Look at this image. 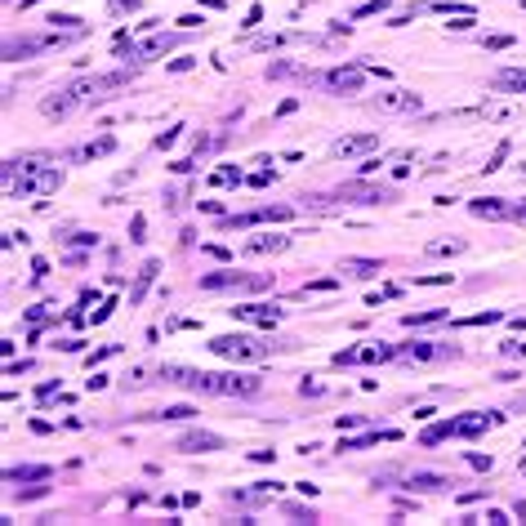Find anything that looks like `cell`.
<instances>
[{"label": "cell", "instance_id": "1f68e13d", "mask_svg": "<svg viewBox=\"0 0 526 526\" xmlns=\"http://www.w3.org/2000/svg\"><path fill=\"white\" fill-rule=\"evenodd\" d=\"M464 250V241L459 237H450V241H433V246H428V254H459Z\"/></svg>", "mask_w": 526, "mask_h": 526}, {"label": "cell", "instance_id": "6da1fadb", "mask_svg": "<svg viewBox=\"0 0 526 526\" xmlns=\"http://www.w3.org/2000/svg\"><path fill=\"white\" fill-rule=\"evenodd\" d=\"M161 379L174 388H192L205 397H254L263 388L259 375H241V371H188V366H161Z\"/></svg>", "mask_w": 526, "mask_h": 526}, {"label": "cell", "instance_id": "7a4b0ae2", "mask_svg": "<svg viewBox=\"0 0 526 526\" xmlns=\"http://www.w3.org/2000/svg\"><path fill=\"white\" fill-rule=\"evenodd\" d=\"M58 188H63V165L54 156L32 152V156L5 161V192L9 197H50Z\"/></svg>", "mask_w": 526, "mask_h": 526}, {"label": "cell", "instance_id": "5bb4252c", "mask_svg": "<svg viewBox=\"0 0 526 526\" xmlns=\"http://www.w3.org/2000/svg\"><path fill=\"white\" fill-rule=\"evenodd\" d=\"M379 148V134L371 130V134H344V139H335V152L339 161H348V156H366V152H375Z\"/></svg>", "mask_w": 526, "mask_h": 526}, {"label": "cell", "instance_id": "836d02e7", "mask_svg": "<svg viewBox=\"0 0 526 526\" xmlns=\"http://www.w3.org/2000/svg\"><path fill=\"white\" fill-rule=\"evenodd\" d=\"M415 286H450V272H428V277H415Z\"/></svg>", "mask_w": 526, "mask_h": 526}, {"label": "cell", "instance_id": "603a6c76", "mask_svg": "<svg viewBox=\"0 0 526 526\" xmlns=\"http://www.w3.org/2000/svg\"><path fill=\"white\" fill-rule=\"evenodd\" d=\"M112 148H116V139H112V134H103V139H90L85 148H76L71 156H76V161H99V156H107Z\"/></svg>", "mask_w": 526, "mask_h": 526}, {"label": "cell", "instance_id": "f546056e", "mask_svg": "<svg viewBox=\"0 0 526 526\" xmlns=\"http://www.w3.org/2000/svg\"><path fill=\"white\" fill-rule=\"evenodd\" d=\"M192 406H165V410H156V415H143V420H192Z\"/></svg>", "mask_w": 526, "mask_h": 526}, {"label": "cell", "instance_id": "e575fe53", "mask_svg": "<svg viewBox=\"0 0 526 526\" xmlns=\"http://www.w3.org/2000/svg\"><path fill=\"white\" fill-rule=\"evenodd\" d=\"M504 156H508V143H499V148L491 152V161H486V174H495V169L504 165Z\"/></svg>", "mask_w": 526, "mask_h": 526}, {"label": "cell", "instance_id": "7bdbcfd3", "mask_svg": "<svg viewBox=\"0 0 526 526\" xmlns=\"http://www.w3.org/2000/svg\"><path fill=\"white\" fill-rule=\"evenodd\" d=\"M179 27H183V32H192V27H201V14H183V18H179Z\"/></svg>", "mask_w": 526, "mask_h": 526}, {"label": "cell", "instance_id": "9f6ffc18", "mask_svg": "<svg viewBox=\"0 0 526 526\" xmlns=\"http://www.w3.org/2000/svg\"><path fill=\"white\" fill-rule=\"evenodd\" d=\"M522 9H526V0H522Z\"/></svg>", "mask_w": 526, "mask_h": 526}, {"label": "cell", "instance_id": "8fae6325", "mask_svg": "<svg viewBox=\"0 0 526 526\" xmlns=\"http://www.w3.org/2000/svg\"><path fill=\"white\" fill-rule=\"evenodd\" d=\"M397 357V348L393 344H366V348H344V352H335V366H371V361H393Z\"/></svg>", "mask_w": 526, "mask_h": 526}, {"label": "cell", "instance_id": "74e56055", "mask_svg": "<svg viewBox=\"0 0 526 526\" xmlns=\"http://www.w3.org/2000/svg\"><path fill=\"white\" fill-rule=\"evenodd\" d=\"M499 348H504V357H526V344H522V339H508V344H499Z\"/></svg>", "mask_w": 526, "mask_h": 526}, {"label": "cell", "instance_id": "c3c4849f", "mask_svg": "<svg viewBox=\"0 0 526 526\" xmlns=\"http://www.w3.org/2000/svg\"><path fill=\"white\" fill-rule=\"evenodd\" d=\"M85 388H90V393H99V388H107V375H94V379H85Z\"/></svg>", "mask_w": 526, "mask_h": 526}, {"label": "cell", "instance_id": "f907efd6", "mask_svg": "<svg viewBox=\"0 0 526 526\" xmlns=\"http://www.w3.org/2000/svg\"><path fill=\"white\" fill-rule=\"evenodd\" d=\"M299 107V99H281V107H277V116H290Z\"/></svg>", "mask_w": 526, "mask_h": 526}, {"label": "cell", "instance_id": "ffe728a7", "mask_svg": "<svg viewBox=\"0 0 526 526\" xmlns=\"http://www.w3.org/2000/svg\"><path fill=\"white\" fill-rule=\"evenodd\" d=\"M469 210H473L477 219H508L513 205H504L499 197H482V201H469Z\"/></svg>", "mask_w": 526, "mask_h": 526}, {"label": "cell", "instance_id": "d590c367", "mask_svg": "<svg viewBox=\"0 0 526 526\" xmlns=\"http://www.w3.org/2000/svg\"><path fill=\"white\" fill-rule=\"evenodd\" d=\"M143 228H148V223H143V214H134V219H130V241H134V246L143 241Z\"/></svg>", "mask_w": 526, "mask_h": 526}, {"label": "cell", "instance_id": "30bf717a", "mask_svg": "<svg viewBox=\"0 0 526 526\" xmlns=\"http://www.w3.org/2000/svg\"><path fill=\"white\" fill-rule=\"evenodd\" d=\"M330 94H361V81H366V67H330L317 76Z\"/></svg>", "mask_w": 526, "mask_h": 526}, {"label": "cell", "instance_id": "83f0119b", "mask_svg": "<svg viewBox=\"0 0 526 526\" xmlns=\"http://www.w3.org/2000/svg\"><path fill=\"white\" fill-rule=\"evenodd\" d=\"M50 477V469H9L5 482H45Z\"/></svg>", "mask_w": 526, "mask_h": 526}, {"label": "cell", "instance_id": "bcb514c9", "mask_svg": "<svg viewBox=\"0 0 526 526\" xmlns=\"http://www.w3.org/2000/svg\"><path fill=\"white\" fill-rule=\"evenodd\" d=\"M482 522H491V526H504L508 518H504V513H499V508H486V518H482Z\"/></svg>", "mask_w": 526, "mask_h": 526}, {"label": "cell", "instance_id": "52a82bcc", "mask_svg": "<svg viewBox=\"0 0 526 526\" xmlns=\"http://www.w3.org/2000/svg\"><path fill=\"white\" fill-rule=\"evenodd\" d=\"M272 286V277H250V272H205L201 277V290H263Z\"/></svg>", "mask_w": 526, "mask_h": 526}, {"label": "cell", "instance_id": "f35d334b", "mask_svg": "<svg viewBox=\"0 0 526 526\" xmlns=\"http://www.w3.org/2000/svg\"><path fill=\"white\" fill-rule=\"evenodd\" d=\"M486 50H508V45H513V36H486Z\"/></svg>", "mask_w": 526, "mask_h": 526}, {"label": "cell", "instance_id": "277c9868", "mask_svg": "<svg viewBox=\"0 0 526 526\" xmlns=\"http://www.w3.org/2000/svg\"><path fill=\"white\" fill-rule=\"evenodd\" d=\"M504 420H508V415H495V410H469V415H455V420L433 424L420 442L424 446H437V442H446V437H477V433H486V428H499Z\"/></svg>", "mask_w": 526, "mask_h": 526}, {"label": "cell", "instance_id": "db71d44e", "mask_svg": "<svg viewBox=\"0 0 526 526\" xmlns=\"http://www.w3.org/2000/svg\"><path fill=\"white\" fill-rule=\"evenodd\" d=\"M112 9H139V0H107Z\"/></svg>", "mask_w": 526, "mask_h": 526}, {"label": "cell", "instance_id": "44dd1931", "mask_svg": "<svg viewBox=\"0 0 526 526\" xmlns=\"http://www.w3.org/2000/svg\"><path fill=\"white\" fill-rule=\"evenodd\" d=\"M156 272H161V259H148L139 268V281H134V290H130V303H143V295H148V286L156 281Z\"/></svg>", "mask_w": 526, "mask_h": 526}, {"label": "cell", "instance_id": "4316f807", "mask_svg": "<svg viewBox=\"0 0 526 526\" xmlns=\"http://www.w3.org/2000/svg\"><path fill=\"white\" fill-rule=\"evenodd\" d=\"M241 183V169L237 165H219L214 174H210V188H237Z\"/></svg>", "mask_w": 526, "mask_h": 526}, {"label": "cell", "instance_id": "d6a6232c", "mask_svg": "<svg viewBox=\"0 0 526 526\" xmlns=\"http://www.w3.org/2000/svg\"><path fill=\"white\" fill-rule=\"evenodd\" d=\"M384 9H388V0H366V5L352 9V18H371V14H384Z\"/></svg>", "mask_w": 526, "mask_h": 526}, {"label": "cell", "instance_id": "9a60e30c", "mask_svg": "<svg viewBox=\"0 0 526 526\" xmlns=\"http://www.w3.org/2000/svg\"><path fill=\"white\" fill-rule=\"evenodd\" d=\"M174 450H188V455H205V450H223V437L219 433H205V428H192V433H183Z\"/></svg>", "mask_w": 526, "mask_h": 526}, {"label": "cell", "instance_id": "f5cc1de1", "mask_svg": "<svg viewBox=\"0 0 526 526\" xmlns=\"http://www.w3.org/2000/svg\"><path fill=\"white\" fill-rule=\"evenodd\" d=\"M41 401H50V397H58V384H41V393H36Z\"/></svg>", "mask_w": 526, "mask_h": 526}, {"label": "cell", "instance_id": "3957f363", "mask_svg": "<svg viewBox=\"0 0 526 526\" xmlns=\"http://www.w3.org/2000/svg\"><path fill=\"white\" fill-rule=\"evenodd\" d=\"M125 81H130L125 71H112V76H85V81H71V85H63L58 94H50V99L41 103V112L50 116V120H63V116L76 112V107H90V103L107 99V90H120Z\"/></svg>", "mask_w": 526, "mask_h": 526}, {"label": "cell", "instance_id": "5b68a950", "mask_svg": "<svg viewBox=\"0 0 526 526\" xmlns=\"http://www.w3.org/2000/svg\"><path fill=\"white\" fill-rule=\"evenodd\" d=\"M210 352L214 357H228V361H246V366H254V361H268V344H259L254 335H219V339H210Z\"/></svg>", "mask_w": 526, "mask_h": 526}, {"label": "cell", "instance_id": "2e32d148", "mask_svg": "<svg viewBox=\"0 0 526 526\" xmlns=\"http://www.w3.org/2000/svg\"><path fill=\"white\" fill-rule=\"evenodd\" d=\"M290 214H295L290 205H263V210H250V214H232V219H223V228H250V223H263V219H277V223H286Z\"/></svg>", "mask_w": 526, "mask_h": 526}, {"label": "cell", "instance_id": "f1b7e54d", "mask_svg": "<svg viewBox=\"0 0 526 526\" xmlns=\"http://www.w3.org/2000/svg\"><path fill=\"white\" fill-rule=\"evenodd\" d=\"M335 290H339V277H321V281H308L299 295H335Z\"/></svg>", "mask_w": 526, "mask_h": 526}, {"label": "cell", "instance_id": "cb8c5ba5", "mask_svg": "<svg viewBox=\"0 0 526 526\" xmlns=\"http://www.w3.org/2000/svg\"><path fill=\"white\" fill-rule=\"evenodd\" d=\"M495 85L499 90H513V94H526V67H504L495 76Z\"/></svg>", "mask_w": 526, "mask_h": 526}, {"label": "cell", "instance_id": "60d3db41", "mask_svg": "<svg viewBox=\"0 0 526 526\" xmlns=\"http://www.w3.org/2000/svg\"><path fill=\"white\" fill-rule=\"evenodd\" d=\"M366 424V415H339V433H344V428H361Z\"/></svg>", "mask_w": 526, "mask_h": 526}, {"label": "cell", "instance_id": "8d00e7d4", "mask_svg": "<svg viewBox=\"0 0 526 526\" xmlns=\"http://www.w3.org/2000/svg\"><path fill=\"white\" fill-rule=\"evenodd\" d=\"M469 464H473V469H482V473H491V455H477V450H469Z\"/></svg>", "mask_w": 526, "mask_h": 526}, {"label": "cell", "instance_id": "7402d4cb", "mask_svg": "<svg viewBox=\"0 0 526 526\" xmlns=\"http://www.w3.org/2000/svg\"><path fill=\"white\" fill-rule=\"evenodd\" d=\"M290 246V237H272V232H268V237H250L246 241V254H281Z\"/></svg>", "mask_w": 526, "mask_h": 526}, {"label": "cell", "instance_id": "6f0895ef", "mask_svg": "<svg viewBox=\"0 0 526 526\" xmlns=\"http://www.w3.org/2000/svg\"><path fill=\"white\" fill-rule=\"evenodd\" d=\"M522 169H526V165H522Z\"/></svg>", "mask_w": 526, "mask_h": 526}, {"label": "cell", "instance_id": "4fadbf2b", "mask_svg": "<svg viewBox=\"0 0 526 526\" xmlns=\"http://www.w3.org/2000/svg\"><path fill=\"white\" fill-rule=\"evenodd\" d=\"M237 321H250V326H263V330H272L281 321V308H272V303H237V308H228Z\"/></svg>", "mask_w": 526, "mask_h": 526}, {"label": "cell", "instance_id": "7dc6e473", "mask_svg": "<svg viewBox=\"0 0 526 526\" xmlns=\"http://www.w3.org/2000/svg\"><path fill=\"white\" fill-rule=\"evenodd\" d=\"M268 179H272V174H268V169H259V174H250L246 183H250V188H268Z\"/></svg>", "mask_w": 526, "mask_h": 526}, {"label": "cell", "instance_id": "816d5d0a", "mask_svg": "<svg viewBox=\"0 0 526 526\" xmlns=\"http://www.w3.org/2000/svg\"><path fill=\"white\" fill-rule=\"evenodd\" d=\"M45 272H50V263H45V259H32V277H36V281H41Z\"/></svg>", "mask_w": 526, "mask_h": 526}, {"label": "cell", "instance_id": "4dcf8cb0", "mask_svg": "<svg viewBox=\"0 0 526 526\" xmlns=\"http://www.w3.org/2000/svg\"><path fill=\"white\" fill-rule=\"evenodd\" d=\"M491 321H499V312H495V308H486V312H473V317H459L455 326H491Z\"/></svg>", "mask_w": 526, "mask_h": 526}, {"label": "cell", "instance_id": "681fc988", "mask_svg": "<svg viewBox=\"0 0 526 526\" xmlns=\"http://www.w3.org/2000/svg\"><path fill=\"white\" fill-rule=\"evenodd\" d=\"M174 139H179V125H174V130H165L161 139H156V148H169V143H174Z\"/></svg>", "mask_w": 526, "mask_h": 526}, {"label": "cell", "instance_id": "11a10c76", "mask_svg": "<svg viewBox=\"0 0 526 526\" xmlns=\"http://www.w3.org/2000/svg\"><path fill=\"white\" fill-rule=\"evenodd\" d=\"M522 469H526V446H522Z\"/></svg>", "mask_w": 526, "mask_h": 526}, {"label": "cell", "instance_id": "e0dca14e", "mask_svg": "<svg viewBox=\"0 0 526 526\" xmlns=\"http://www.w3.org/2000/svg\"><path fill=\"white\" fill-rule=\"evenodd\" d=\"M375 442H401V433L397 428H371V433H361V437H344L339 450H361V446H375Z\"/></svg>", "mask_w": 526, "mask_h": 526}, {"label": "cell", "instance_id": "b9f144b4", "mask_svg": "<svg viewBox=\"0 0 526 526\" xmlns=\"http://www.w3.org/2000/svg\"><path fill=\"white\" fill-rule=\"evenodd\" d=\"M259 18H263V9H259V5H254V9H250V14H246V22H241V27H246V32H250V27H259Z\"/></svg>", "mask_w": 526, "mask_h": 526}, {"label": "cell", "instance_id": "ee69618b", "mask_svg": "<svg viewBox=\"0 0 526 526\" xmlns=\"http://www.w3.org/2000/svg\"><path fill=\"white\" fill-rule=\"evenodd\" d=\"M197 67V58H174V63H169V71H192Z\"/></svg>", "mask_w": 526, "mask_h": 526}, {"label": "cell", "instance_id": "8992f818", "mask_svg": "<svg viewBox=\"0 0 526 526\" xmlns=\"http://www.w3.org/2000/svg\"><path fill=\"white\" fill-rule=\"evenodd\" d=\"M397 357H401V361H415V366H433V361L459 357V348H455V344H442V339H420V344H401Z\"/></svg>", "mask_w": 526, "mask_h": 526}, {"label": "cell", "instance_id": "d4e9b609", "mask_svg": "<svg viewBox=\"0 0 526 526\" xmlns=\"http://www.w3.org/2000/svg\"><path fill=\"white\" fill-rule=\"evenodd\" d=\"M339 272H348V277H379V259H344L339 263Z\"/></svg>", "mask_w": 526, "mask_h": 526}, {"label": "cell", "instance_id": "d6986e66", "mask_svg": "<svg viewBox=\"0 0 526 526\" xmlns=\"http://www.w3.org/2000/svg\"><path fill=\"white\" fill-rule=\"evenodd\" d=\"M277 482H254L246 491H232V504H263V499H272Z\"/></svg>", "mask_w": 526, "mask_h": 526}, {"label": "cell", "instance_id": "ab89813d", "mask_svg": "<svg viewBox=\"0 0 526 526\" xmlns=\"http://www.w3.org/2000/svg\"><path fill=\"white\" fill-rule=\"evenodd\" d=\"M299 393H303V397H321V393H326V388H321V384H317V379H303V384H299Z\"/></svg>", "mask_w": 526, "mask_h": 526}, {"label": "cell", "instance_id": "7c38bea8", "mask_svg": "<svg viewBox=\"0 0 526 526\" xmlns=\"http://www.w3.org/2000/svg\"><path fill=\"white\" fill-rule=\"evenodd\" d=\"M371 112H384V116H397V112H420V94L415 90H388L371 99Z\"/></svg>", "mask_w": 526, "mask_h": 526}, {"label": "cell", "instance_id": "f6af8a7d", "mask_svg": "<svg viewBox=\"0 0 526 526\" xmlns=\"http://www.w3.org/2000/svg\"><path fill=\"white\" fill-rule=\"evenodd\" d=\"M250 459H254V464H272L277 450H250Z\"/></svg>", "mask_w": 526, "mask_h": 526}, {"label": "cell", "instance_id": "9c48e42d", "mask_svg": "<svg viewBox=\"0 0 526 526\" xmlns=\"http://www.w3.org/2000/svg\"><path fill=\"white\" fill-rule=\"evenodd\" d=\"M339 201H352V205H379V201H397V188H371V183H344L335 192Z\"/></svg>", "mask_w": 526, "mask_h": 526}, {"label": "cell", "instance_id": "ac0fdd59", "mask_svg": "<svg viewBox=\"0 0 526 526\" xmlns=\"http://www.w3.org/2000/svg\"><path fill=\"white\" fill-rule=\"evenodd\" d=\"M406 486H410V491H450L455 482H450V477H442V473H410Z\"/></svg>", "mask_w": 526, "mask_h": 526}, {"label": "cell", "instance_id": "ba28073f", "mask_svg": "<svg viewBox=\"0 0 526 526\" xmlns=\"http://www.w3.org/2000/svg\"><path fill=\"white\" fill-rule=\"evenodd\" d=\"M179 45V36H169V32H156L152 41H143V45H120V58H125V63H152V58H161V54H169Z\"/></svg>", "mask_w": 526, "mask_h": 526}, {"label": "cell", "instance_id": "484cf974", "mask_svg": "<svg viewBox=\"0 0 526 526\" xmlns=\"http://www.w3.org/2000/svg\"><path fill=\"white\" fill-rule=\"evenodd\" d=\"M446 317H450L446 308H428V312H406V317H401V326H410V330H415V326H433V321H446Z\"/></svg>", "mask_w": 526, "mask_h": 526}]
</instances>
